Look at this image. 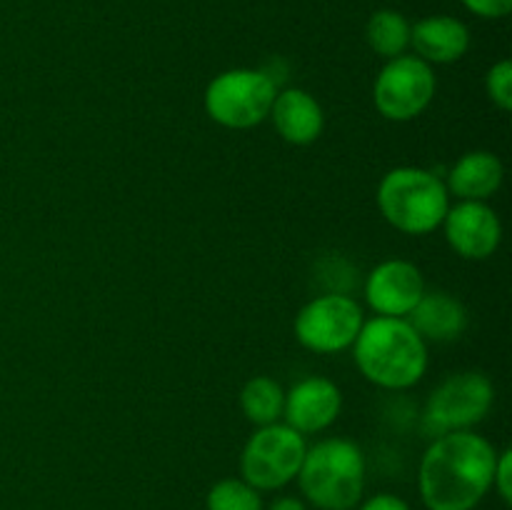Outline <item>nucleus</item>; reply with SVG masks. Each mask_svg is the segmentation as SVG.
<instances>
[{"label": "nucleus", "instance_id": "aec40b11", "mask_svg": "<svg viewBox=\"0 0 512 510\" xmlns=\"http://www.w3.org/2000/svg\"><path fill=\"white\" fill-rule=\"evenodd\" d=\"M485 93H488L490 103L500 108L503 113L512 110V63L508 58L498 60L493 68L485 75Z\"/></svg>", "mask_w": 512, "mask_h": 510}, {"label": "nucleus", "instance_id": "b1692460", "mask_svg": "<svg viewBox=\"0 0 512 510\" xmlns=\"http://www.w3.org/2000/svg\"><path fill=\"white\" fill-rule=\"evenodd\" d=\"M263 510H308V505H305L303 498H295V495H280Z\"/></svg>", "mask_w": 512, "mask_h": 510}, {"label": "nucleus", "instance_id": "f03ea898", "mask_svg": "<svg viewBox=\"0 0 512 510\" xmlns=\"http://www.w3.org/2000/svg\"><path fill=\"white\" fill-rule=\"evenodd\" d=\"M353 360L368 383L385 390L413 388L428 373V343L408 318L375 315L353 343Z\"/></svg>", "mask_w": 512, "mask_h": 510}, {"label": "nucleus", "instance_id": "39448f33", "mask_svg": "<svg viewBox=\"0 0 512 510\" xmlns=\"http://www.w3.org/2000/svg\"><path fill=\"white\" fill-rule=\"evenodd\" d=\"M278 95L273 75L265 70H223L208 83L203 95L205 113L213 123L230 130H248L268 120Z\"/></svg>", "mask_w": 512, "mask_h": 510}, {"label": "nucleus", "instance_id": "f257e3e1", "mask_svg": "<svg viewBox=\"0 0 512 510\" xmlns=\"http://www.w3.org/2000/svg\"><path fill=\"white\" fill-rule=\"evenodd\" d=\"M498 448L475 430L433 438L418 470V490L428 510H475L493 490Z\"/></svg>", "mask_w": 512, "mask_h": 510}, {"label": "nucleus", "instance_id": "4468645a", "mask_svg": "<svg viewBox=\"0 0 512 510\" xmlns=\"http://www.w3.org/2000/svg\"><path fill=\"white\" fill-rule=\"evenodd\" d=\"M268 118H273L278 135L290 145L315 143L325 128L323 108L303 88L278 90Z\"/></svg>", "mask_w": 512, "mask_h": 510}, {"label": "nucleus", "instance_id": "423d86ee", "mask_svg": "<svg viewBox=\"0 0 512 510\" xmlns=\"http://www.w3.org/2000/svg\"><path fill=\"white\" fill-rule=\"evenodd\" d=\"M305 450H308L305 435L285 425L283 420L273 425H260L243 445L240 478L253 485L258 493L285 488L298 478Z\"/></svg>", "mask_w": 512, "mask_h": 510}, {"label": "nucleus", "instance_id": "0eeeda50", "mask_svg": "<svg viewBox=\"0 0 512 510\" xmlns=\"http://www.w3.org/2000/svg\"><path fill=\"white\" fill-rule=\"evenodd\" d=\"M495 403L493 380L478 370H463L445 378L430 393L423 410V430L433 438L483 423Z\"/></svg>", "mask_w": 512, "mask_h": 510}, {"label": "nucleus", "instance_id": "dca6fc26", "mask_svg": "<svg viewBox=\"0 0 512 510\" xmlns=\"http://www.w3.org/2000/svg\"><path fill=\"white\" fill-rule=\"evenodd\" d=\"M408 320L425 343H453L468 330L465 305L443 290H425Z\"/></svg>", "mask_w": 512, "mask_h": 510}, {"label": "nucleus", "instance_id": "2eb2a0df", "mask_svg": "<svg viewBox=\"0 0 512 510\" xmlns=\"http://www.w3.org/2000/svg\"><path fill=\"white\" fill-rule=\"evenodd\" d=\"M503 178L505 168L498 155L490 150H470V153L460 155L458 163L450 168L445 188H448L450 198L488 203L500 190Z\"/></svg>", "mask_w": 512, "mask_h": 510}, {"label": "nucleus", "instance_id": "9b49d317", "mask_svg": "<svg viewBox=\"0 0 512 510\" xmlns=\"http://www.w3.org/2000/svg\"><path fill=\"white\" fill-rule=\"evenodd\" d=\"M425 290L428 288L418 265L403 258L383 260L365 278V300L385 318H408Z\"/></svg>", "mask_w": 512, "mask_h": 510}, {"label": "nucleus", "instance_id": "f3484780", "mask_svg": "<svg viewBox=\"0 0 512 510\" xmlns=\"http://www.w3.org/2000/svg\"><path fill=\"white\" fill-rule=\"evenodd\" d=\"M410 28H413V23L398 10H375L365 25V40L373 48V53H378L385 60H393L408 53Z\"/></svg>", "mask_w": 512, "mask_h": 510}, {"label": "nucleus", "instance_id": "7ed1b4c3", "mask_svg": "<svg viewBox=\"0 0 512 510\" xmlns=\"http://www.w3.org/2000/svg\"><path fill=\"white\" fill-rule=\"evenodd\" d=\"M365 455L348 438H325L305 450L298 470L303 498L318 510H353L365 493Z\"/></svg>", "mask_w": 512, "mask_h": 510}, {"label": "nucleus", "instance_id": "5701e85b", "mask_svg": "<svg viewBox=\"0 0 512 510\" xmlns=\"http://www.w3.org/2000/svg\"><path fill=\"white\" fill-rule=\"evenodd\" d=\"M358 510H413V508H410L408 500H403L400 495L378 493V495H370L368 500H360Z\"/></svg>", "mask_w": 512, "mask_h": 510}, {"label": "nucleus", "instance_id": "f8f14e48", "mask_svg": "<svg viewBox=\"0 0 512 510\" xmlns=\"http://www.w3.org/2000/svg\"><path fill=\"white\" fill-rule=\"evenodd\" d=\"M343 408V393L338 385L323 375H308L285 390L283 423L300 435L323 433L338 420Z\"/></svg>", "mask_w": 512, "mask_h": 510}, {"label": "nucleus", "instance_id": "9d476101", "mask_svg": "<svg viewBox=\"0 0 512 510\" xmlns=\"http://www.w3.org/2000/svg\"><path fill=\"white\" fill-rule=\"evenodd\" d=\"M450 248L465 260H488L503 243V223L488 203L458 200L450 203L443 225Z\"/></svg>", "mask_w": 512, "mask_h": 510}, {"label": "nucleus", "instance_id": "1a4fd4ad", "mask_svg": "<svg viewBox=\"0 0 512 510\" xmlns=\"http://www.w3.org/2000/svg\"><path fill=\"white\" fill-rule=\"evenodd\" d=\"M365 323L358 300L343 293H325L308 300L295 315V338L310 353L335 355L353 348Z\"/></svg>", "mask_w": 512, "mask_h": 510}, {"label": "nucleus", "instance_id": "412c9836", "mask_svg": "<svg viewBox=\"0 0 512 510\" xmlns=\"http://www.w3.org/2000/svg\"><path fill=\"white\" fill-rule=\"evenodd\" d=\"M493 490L500 495L505 505L512 500V453L508 448L498 450V460H495L493 470Z\"/></svg>", "mask_w": 512, "mask_h": 510}, {"label": "nucleus", "instance_id": "a211bd4d", "mask_svg": "<svg viewBox=\"0 0 512 510\" xmlns=\"http://www.w3.org/2000/svg\"><path fill=\"white\" fill-rule=\"evenodd\" d=\"M285 390L268 375H255L240 390V410L253 425H273L283 420Z\"/></svg>", "mask_w": 512, "mask_h": 510}, {"label": "nucleus", "instance_id": "6ab92c4d", "mask_svg": "<svg viewBox=\"0 0 512 510\" xmlns=\"http://www.w3.org/2000/svg\"><path fill=\"white\" fill-rule=\"evenodd\" d=\"M263 498L243 478H223L205 495V510H263Z\"/></svg>", "mask_w": 512, "mask_h": 510}, {"label": "nucleus", "instance_id": "4be33fe9", "mask_svg": "<svg viewBox=\"0 0 512 510\" xmlns=\"http://www.w3.org/2000/svg\"><path fill=\"white\" fill-rule=\"evenodd\" d=\"M465 10L483 20H500L510 15L512 0H460Z\"/></svg>", "mask_w": 512, "mask_h": 510}, {"label": "nucleus", "instance_id": "20e7f679", "mask_svg": "<svg viewBox=\"0 0 512 510\" xmlns=\"http://www.w3.org/2000/svg\"><path fill=\"white\" fill-rule=\"evenodd\" d=\"M378 208L385 223L405 235H428L443 225L450 208L445 180L433 170L400 165L388 170L378 185Z\"/></svg>", "mask_w": 512, "mask_h": 510}, {"label": "nucleus", "instance_id": "6e6552de", "mask_svg": "<svg viewBox=\"0 0 512 510\" xmlns=\"http://www.w3.org/2000/svg\"><path fill=\"white\" fill-rule=\"evenodd\" d=\"M435 90H438V78L433 65L420 60L418 55L405 53L385 60L373 83V103L385 120L408 123L428 110Z\"/></svg>", "mask_w": 512, "mask_h": 510}, {"label": "nucleus", "instance_id": "ddd939ff", "mask_svg": "<svg viewBox=\"0 0 512 510\" xmlns=\"http://www.w3.org/2000/svg\"><path fill=\"white\" fill-rule=\"evenodd\" d=\"M410 48L428 65L458 63L470 50V30L453 15H428L410 28Z\"/></svg>", "mask_w": 512, "mask_h": 510}]
</instances>
